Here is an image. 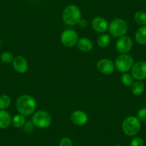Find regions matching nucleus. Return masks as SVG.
<instances>
[{
  "label": "nucleus",
  "instance_id": "11",
  "mask_svg": "<svg viewBox=\"0 0 146 146\" xmlns=\"http://www.w3.org/2000/svg\"><path fill=\"white\" fill-rule=\"evenodd\" d=\"M72 123L77 126H83L88 121V115L82 110H75L70 115Z\"/></svg>",
  "mask_w": 146,
  "mask_h": 146
},
{
  "label": "nucleus",
  "instance_id": "18",
  "mask_svg": "<svg viewBox=\"0 0 146 146\" xmlns=\"http://www.w3.org/2000/svg\"><path fill=\"white\" fill-rule=\"evenodd\" d=\"M98 44L102 48L108 47L111 42V37L108 34H101L98 38Z\"/></svg>",
  "mask_w": 146,
  "mask_h": 146
},
{
  "label": "nucleus",
  "instance_id": "7",
  "mask_svg": "<svg viewBox=\"0 0 146 146\" xmlns=\"http://www.w3.org/2000/svg\"><path fill=\"white\" fill-rule=\"evenodd\" d=\"M60 40L64 47H72L76 45L79 39H78V33L75 30L67 29L62 33Z\"/></svg>",
  "mask_w": 146,
  "mask_h": 146
},
{
  "label": "nucleus",
  "instance_id": "28",
  "mask_svg": "<svg viewBox=\"0 0 146 146\" xmlns=\"http://www.w3.org/2000/svg\"><path fill=\"white\" fill-rule=\"evenodd\" d=\"M79 26L81 28H87L88 26V21L85 20V19H81L79 22Z\"/></svg>",
  "mask_w": 146,
  "mask_h": 146
},
{
  "label": "nucleus",
  "instance_id": "15",
  "mask_svg": "<svg viewBox=\"0 0 146 146\" xmlns=\"http://www.w3.org/2000/svg\"><path fill=\"white\" fill-rule=\"evenodd\" d=\"M12 123L10 114L6 110H0V129H6Z\"/></svg>",
  "mask_w": 146,
  "mask_h": 146
},
{
  "label": "nucleus",
  "instance_id": "12",
  "mask_svg": "<svg viewBox=\"0 0 146 146\" xmlns=\"http://www.w3.org/2000/svg\"><path fill=\"white\" fill-rule=\"evenodd\" d=\"M12 64H13L14 70L19 74L26 72L29 66L27 60L22 56H17L16 57H15L12 62Z\"/></svg>",
  "mask_w": 146,
  "mask_h": 146
},
{
  "label": "nucleus",
  "instance_id": "1",
  "mask_svg": "<svg viewBox=\"0 0 146 146\" xmlns=\"http://www.w3.org/2000/svg\"><path fill=\"white\" fill-rule=\"evenodd\" d=\"M36 107V100L29 95H22L16 101V108L19 114L29 116L35 113Z\"/></svg>",
  "mask_w": 146,
  "mask_h": 146
},
{
  "label": "nucleus",
  "instance_id": "17",
  "mask_svg": "<svg viewBox=\"0 0 146 146\" xmlns=\"http://www.w3.org/2000/svg\"><path fill=\"white\" fill-rule=\"evenodd\" d=\"M145 91V84L143 81H136L131 86V92L133 95H140L144 92Z\"/></svg>",
  "mask_w": 146,
  "mask_h": 146
},
{
  "label": "nucleus",
  "instance_id": "23",
  "mask_svg": "<svg viewBox=\"0 0 146 146\" xmlns=\"http://www.w3.org/2000/svg\"><path fill=\"white\" fill-rule=\"evenodd\" d=\"M14 56L9 52H4L1 56H0V59L2 60V62L5 64H9L12 63L14 60Z\"/></svg>",
  "mask_w": 146,
  "mask_h": 146
},
{
  "label": "nucleus",
  "instance_id": "9",
  "mask_svg": "<svg viewBox=\"0 0 146 146\" xmlns=\"http://www.w3.org/2000/svg\"><path fill=\"white\" fill-rule=\"evenodd\" d=\"M131 74L133 78L138 81L146 79V62L138 61L133 64L131 69Z\"/></svg>",
  "mask_w": 146,
  "mask_h": 146
},
{
  "label": "nucleus",
  "instance_id": "20",
  "mask_svg": "<svg viewBox=\"0 0 146 146\" xmlns=\"http://www.w3.org/2000/svg\"><path fill=\"white\" fill-rule=\"evenodd\" d=\"M135 22L140 26L146 25V13L143 11H137L134 15Z\"/></svg>",
  "mask_w": 146,
  "mask_h": 146
},
{
  "label": "nucleus",
  "instance_id": "27",
  "mask_svg": "<svg viewBox=\"0 0 146 146\" xmlns=\"http://www.w3.org/2000/svg\"><path fill=\"white\" fill-rule=\"evenodd\" d=\"M33 123H32V122H29V121H27L25 123V125H24V127H25V130H27V132H29V131H32V128H33Z\"/></svg>",
  "mask_w": 146,
  "mask_h": 146
},
{
  "label": "nucleus",
  "instance_id": "10",
  "mask_svg": "<svg viewBox=\"0 0 146 146\" xmlns=\"http://www.w3.org/2000/svg\"><path fill=\"white\" fill-rule=\"evenodd\" d=\"M98 70L104 75H110L113 73L115 67V63L109 59H101L97 63Z\"/></svg>",
  "mask_w": 146,
  "mask_h": 146
},
{
  "label": "nucleus",
  "instance_id": "6",
  "mask_svg": "<svg viewBox=\"0 0 146 146\" xmlns=\"http://www.w3.org/2000/svg\"><path fill=\"white\" fill-rule=\"evenodd\" d=\"M32 123L34 126L39 128H47L50 127L52 123V117L47 112L39 110L33 114Z\"/></svg>",
  "mask_w": 146,
  "mask_h": 146
},
{
  "label": "nucleus",
  "instance_id": "2",
  "mask_svg": "<svg viewBox=\"0 0 146 146\" xmlns=\"http://www.w3.org/2000/svg\"><path fill=\"white\" fill-rule=\"evenodd\" d=\"M62 17L66 25L75 26L78 25L80 21L82 19V13L77 5H70L64 9Z\"/></svg>",
  "mask_w": 146,
  "mask_h": 146
},
{
  "label": "nucleus",
  "instance_id": "13",
  "mask_svg": "<svg viewBox=\"0 0 146 146\" xmlns=\"http://www.w3.org/2000/svg\"><path fill=\"white\" fill-rule=\"evenodd\" d=\"M92 27L96 32L99 33H104L108 29L109 24L105 18L102 17H96L92 19Z\"/></svg>",
  "mask_w": 146,
  "mask_h": 146
},
{
  "label": "nucleus",
  "instance_id": "4",
  "mask_svg": "<svg viewBox=\"0 0 146 146\" xmlns=\"http://www.w3.org/2000/svg\"><path fill=\"white\" fill-rule=\"evenodd\" d=\"M108 30L110 34L114 37H121L127 34L128 30L127 23L123 19L117 18L109 24Z\"/></svg>",
  "mask_w": 146,
  "mask_h": 146
},
{
  "label": "nucleus",
  "instance_id": "21",
  "mask_svg": "<svg viewBox=\"0 0 146 146\" xmlns=\"http://www.w3.org/2000/svg\"><path fill=\"white\" fill-rule=\"evenodd\" d=\"M11 98L7 95H0V110H6L11 104Z\"/></svg>",
  "mask_w": 146,
  "mask_h": 146
},
{
  "label": "nucleus",
  "instance_id": "30",
  "mask_svg": "<svg viewBox=\"0 0 146 146\" xmlns=\"http://www.w3.org/2000/svg\"><path fill=\"white\" fill-rule=\"evenodd\" d=\"M0 44H1V41H0Z\"/></svg>",
  "mask_w": 146,
  "mask_h": 146
},
{
  "label": "nucleus",
  "instance_id": "22",
  "mask_svg": "<svg viewBox=\"0 0 146 146\" xmlns=\"http://www.w3.org/2000/svg\"><path fill=\"white\" fill-rule=\"evenodd\" d=\"M134 80L135 78H133L132 74L130 73H123V75H121V82L125 86H132V85L134 83Z\"/></svg>",
  "mask_w": 146,
  "mask_h": 146
},
{
  "label": "nucleus",
  "instance_id": "8",
  "mask_svg": "<svg viewBox=\"0 0 146 146\" xmlns=\"http://www.w3.org/2000/svg\"><path fill=\"white\" fill-rule=\"evenodd\" d=\"M133 42L131 37L129 36H125L119 37L115 44V48L120 54H127L133 47Z\"/></svg>",
  "mask_w": 146,
  "mask_h": 146
},
{
  "label": "nucleus",
  "instance_id": "3",
  "mask_svg": "<svg viewBox=\"0 0 146 146\" xmlns=\"http://www.w3.org/2000/svg\"><path fill=\"white\" fill-rule=\"evenodd\" d=\"M141 128V122L135 116H129L123 120L122 123V130L127 136H135L140 132Z\"/></svg>",
  "mask_w": 146,
  "mask_h": 146
},
{
  "label": "nucleus",
  "instance_id": "16",
  "mask_svg": "<svg viewBox=\"0 0 146 146\" xmlns=\"http://www.w3.org/2000/svg\"><path fill=\"white\" fill-rule=\"evenodd\" d=\"M136 42L139 44L145 45L146 44V25L141 26L137 29L135 35Z\"/></svg>",
  "mask_w": 146,
  "mask_h": 146
},
{
  "label": "nucleus",
  "instance_id": "5",
  "mask_svg": "<svg viewBox=\"0 0 146 146\" xmlns=\"http://www.w3.org/2000/svg\"><path fill=\"white\" fill-rule=\"evenodd\" d=\"M114 63L117 71L121 73H125L131 70L134 64V60L130 54H121L115 59Z\"/></svg>",
  "mask_w": 146,
  "mask_h": 146
},
{
  "label": "nucleus",
  "instance_id": "25",
  "mask_svg": "<svg viewBox=\"0 0 146 146\" xmlns=\"http://www.w3.org/2000/svg\"><path fill=\"white\" fill-rule=\"evenodd\" d=\"M144 145V141L141 137H134L130 142V146H143Z\"/></svg>",
  "mask_w": 146,
  "mask_h": 146
},
{
  "label": "nucleus",
  "instance_id": "29",
  "mask_svg": "<svg viewBox=\"0 0 146 146\" xmlns=\"http://www.w3.org/2000/svg\"><path fill=\"white\" fill-rule=\"evenodd\" d=\"M114 146H123V145H114Z\"/></svg>",
  "mask_w": 146,
  "mask_h": 146
},
{
  "label": "nucleus",
  "instance_id": "24",
  "mask_svg": "<svg viewBox=\"0 0 146 146\" xmlns=\"http://www.w3.org/2000/svg\"><path fill=\"white\" fill-rule=\"evenodd\" d=\"M137 117L140 122H146V108H142L139 110Z\"/></svg>",
  "mask_w": 146,
  "mask_h": 146
},
{
  "label": "nucleus",
  "instance_id": "19",
  "mask_svg": "<svg viewBox=\"0 0 146 146\" xmlns=\"http://www.w3.org/2000/svg\"><path fill=\"white\" fill-rule=\"evenodd\" d=\"M26 120H25V117L23 115L18 114L14 116L13 118L12 119V123L13 126L16 128H20V127H24Z\"/></svg>",
  "mask_w": 146,
  "mask_h": 146
},
{
  "label": "nucleus",
  "instance_id": "26",
  "mask_svg": "<svg viewBox=\"0 0 146 146\" xmlns=\"http://www.w3.org/2000/svg\"><path fill=\"white\" fill-rule=\"evenodd\" d=\"M59 146H73V143L70 137H64L61 139Z\"/></svg>",
  "mask_w": 146,
  "mask_h": 146
},
{
  "label": "nucleus",
  "instance_id": "14",
  "mask_svg": "<svg viewBox=\"0 0 146 146\" xmlns=\"http://www.w3.org/2000/svg\"><path fill=\"white\" fill-rule=\"evenodd\" d=\"M78 49L80 51L88 52L91 51L93 48V44L92 42L88 37H82L78 40V43H77Z\"/></svg>",
  "mask_w": 146,
  "mask_h": 146
}]
</instances>
